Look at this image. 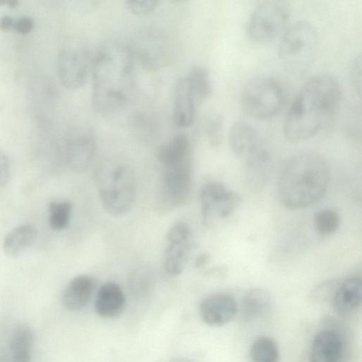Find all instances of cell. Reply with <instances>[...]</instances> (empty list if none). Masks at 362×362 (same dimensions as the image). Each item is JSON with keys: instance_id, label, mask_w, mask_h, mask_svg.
Instances as JSON below:
<instances>
[{"instance_id": "32", "label": "cell", "mask_w": 362, "mask_h": 362, "mask_svg": "<svg viewBox=\"0 0 362 362\" xmlns=\"http://www.w3.org/2000/svg\"><path fill=\"white\" fill-rule=\"evenodd\" d=\"M349 78L352 86L361 95V57L356 56L350 62L349 68Z\"/></svg>"}, {"instance_id": "6", "label": "cell", "mask_w": 362, "mask_h": 362, "mask_svg": "<svg viewBox=\"0 0 362 362\" xmlns=\"http://www.w3.org/2000/svg\"><path fill=\"white\" fill-rule=\"evenodd\" d=\"M317 47V35L315 28L307 21H298L281 35L279 57L288 71L300 74L310 67Z\"/></svg>"}, {"instance_id": "1", "label": "cell", "mask_w": 362, "mask_h": 362, "mask_svg": "<svg viewBox=\"0 0 362 362\" xmlns=\"http://www.w3.org/2000/svg\"><path fill=\"white\" fill-rule=\"evenodd\" d=\"M134 53L120 43H109L93 54L90 76L91 101L103 116L121 112L129 104L136 87Z\"/></svg>"}, {"instance_id": "8", "label": "cell", "mask_w": 362, "mask_h": 362, "mask_svg": "<svg viewBox=\"0 0 362 362\" xmlns=\"http://www.w3.org/2000/svg\"><path fill=\"white\" fill-rule=\"evenodd\" d=\"M288 18L286 2L279 0L261 1L248 19L247 34L255 42L269 43L284 33Z\"/></svg>"}, {"instance_id": "11", "label": "cell", "mask_w": 362, "mask_h": 362, "mask_svg": "<svg viewBox=\"0 0 362 362\" xmlns=\"http://www.w3.org/2000/svg\"><path fill=\"white\" fill-rule=\"evenodd\" d=\"M202 215L206 224L231 215L241 203L234 191L218 182L206 183L200 191Z\"/></svg>"}, {"instance_id": "35", "label": "cell", "mask_w": 362, "mask_h": 362, "mask_svg": "<svg viewBox=\"0 0 362 362\" xmlns=\"http://www.w3.org/2000/svg\"><path fill=\"white\" fill-rule=\"evenodd\" d=\"M34 21L28 16L19 18L17 21H14L13 30L17 33L25 35L29 33L33 28Z\"/></svg>"}, {"instance_id": "36", "label": "cell", "mask_w": 362, "mask_h": 362, "mask_svg": "<svg viewBox=\"0 0 362 362\" xmlns=\"http://www.w3.org/2000/svg\"><path fill=\"white\" fill-rule=\"evenodd\" d=\"M14 21L9 16H3L0 18V29L4 31H8L13 29Z\"/></svg>"}, {"instance_id": "7", "label": "cell", "mask_w": 362, "mask_h": 362, "mask_svg": "<svg viewBox=\"0 0 362 362\" xmlns=\"http://www.w3.org/2000/svg\"><path fill=\"white\" fill-rule=\"evenodd\" d=\"M284 92L281 84L269 76L249 81L241 93V105L247 115L264 119L272 117L281 110Z\"/></svg>"}, {"instance_id": "9", "label": "cell", "mask_w": 362, "mask_h": 362, "mask_svg": "<svg viewBox=\"0 0 362 362\" xmlns=\"http://www.w3.org/2000/svg\"><path fill=\"white\" fill-rule=\"evenodd\" d=\"M163 167L159 203L162 209L170 210L182 206L188 197L192 183L191 157Z\"/></svg>"}, {"instance_id": "22", "label": "cell", "mask_w": 362, "mask_h": 362, "mask_svg": "<svg viewBox=\"0 0 362 362\" xmlns=\"http://www.w3.org/2000/svg\"><path fill=\"white\" fill-rule=\"evenodd\" d=\"M272 304L271 293L263 288L248 291L243 299V313L247 318H255L267 313Z\"/></svg>"}, {"instance_id": "18", "label": "cell", "mask_w": 362, "mask_h": 362, "mask_svg": "<svg viewBox=\"0 0 362 362\" xmlns=\"http://www.w3.org/2000/svg\"><path fill=\"white\" fill-rule=\"evenodd\" d=\"M124 306L125 296L118 284L109 282L99 288L95 300V310L98 315L105 318L117 317Z\"/></svg>"}, {"instance_id": "12", "label": "cell", "mask_w": 362, "mask_h": 362, "mask_svg": "<svg viewBox=\"0 0 362 362\" xmlns=\"http://www.w3.org/2000/svg\"><path fill=\"white\" fill-rule=\"evenodd\" d=\"M96 149L93 133L85 129L72 132L65 144V158L73 170L83 172L90 165Z\"/></svg>"}, {"instance_id": "27", "label": "cell", "mask_w": 362, "mask_h": 362, "mask_svg": "<svg viewBox=\"0 0 362 362\" xmlns=\"http://www.w3.org/2000/svg\"><path fill=\"white\" fill-rule=\"evenodd\" d=\"M340 218L339 214L332 209H322L314 216V226L316 231L322 235L334 233L339 228Z\"/></svg>"}, {"instance_id": "14", "label": "cell", "mask_w": 362, "mask_h": 362, "mask_svg": "<svg viewBox=\"0 0 362 362\" xmlns=\"http://www.w3.org/2000/svg\"><path fill=\"white\" fill-rule=\"evenodd\" d=\"M344 356V341L338 332L325 329L315 334L309 362H343Z\"/></svg>"}, {"instance_id": "13", "label": "cell", "mask_w": 362, "mask_h": 362, "mask_svg": "<svg viewBox=\"0 0 362 362\" xmlns=\"http://www.w3.org/2000/svg\"><path fill=\"white\" fill-rule=\"evenodd\" d=\"M237 313L235 298L225 293L209 295L202 300L199 314L202 320L211 326H223L228 323Z\"/></svg>"}, {"instance_id": "5", "label": "cell", "mask_w": 362, "mask_h": 362, "mask_svg": "<svg viewBox=\"0 0 362 362\" xmlns=\"http://www.w3.org/2000/svg\"><path fill=\"white\" fill-rule=\"evenodd\" d=\"M100 202L110 215L121 216L132 208L136 199V179L132 168L119 160L105 161L96 172Z\"/></svg>"}, {"instance_id": "33", "label": "cell", "mask_w": 362, "mask_h": 362, "mask_svg": "<svg viewBox=\"0 0 362 362\" xmlns=\"http://www.w3.org/2000/svg\"><path fill=\"white\" fill-rule=\"evenodd\" d=\"M339 283L336 280H329L320 284L313 291L314 298L319 300H332Z\"/></svg>"}, {"instance_id": "19", "label": "cell", "mask_w": 362, "mask_h": 362, "mask_svg": "<svg viewBox=\"0 0 362 362\" xmlns=\"http://www.w3.org/2000/svg\"><path fill=\"white\" fill-rule=\"evenodd\" d=\"M36 229L30 224L18 226L11 230L3 242V250L9 257H17L27 250L35 242Z\"/></svg>"}, {"instance_id": "2", "label": "cell", "mask_w": 362, "mask_h": 362, "mask_svg": "<svg viewBox=\"0 0 362 362\" xmlns=\"http://www.w3.org/2000/svg\"><path fill=\"white\" fill-rule=\"evenodd\" d=\"M341 86L326 74L309 78L298 91L286 114L284 132L293 142L316 135L336 114L341 100Z\"/></svg>"}, {"instance_id": "24", "label": "cell", "mask_w": 362, "mask_h": 362, "mask_svg": "<svg viewBox=\"0 0 362 362\" xmlns=\"http://www.w3.org/2000/svg\"><path fill=\"white\" fill-rule=\"evenodd\" d=\"M250 357L252 362H279L278 345L270 337L261 336L252 344Z\"/></svg>"}, {"instance_id": "20", "label": "cell", "mask_w": 362, "mask_h": 362, "mask_svg": "<svg viewBox=\"0 0 362 362\" xmlns=\"http://www.w3.org/2000/svg\"><path fill=\"white\" fill-rule=\"evenodd\" d=\"M34 334L31 327L26 324L17 326L10 340L11 362H31Z\"/></svg>"}, {"instance_id": "25", "label": "cell", "mask_w": 362, "mask_h": 362, "mask_svg": "<svg viewBox=\"0 0 362 362\" xmlns=\"http://www.w3.org/2000/svg\"><path fill=\"white\" fill-rule=\"evenodd\" d=\"M188 249V242L168 245L165 252L164 265L169 274L177 276L182 272Z\"/></svg>"}, {"instance_id": "28", "label": "cell", "mask_w": 362, "mask_h": 362, "mask_svg": "<svg viewBox=\"0 0 362 362\" xmlns=\"http://www.w3.org/2000/svg\"><path fill=\"white\" fill-rule=\"evenodd\" d=\"M130 119V127L132 133L142 139H150L156 133V124L152 119L144 112H136Z\"/></svg>"}, {"instance_id": "16", "label": "cell", "mask_w": 362, "mask_h": 362, "mask_svg": "<svg viewBox=\"0 0 362 362\" xmlns=\"http://www.w3.org/2000/svg\"><path fill=\"white\" fill-rule=\"evenodd\" d=\"M361 299V279L350 276L339 283L331 300L333 309L337 314L347 316L359 308Z\"/></svg>"}, {"instance_id": "37", "label": "cell", "mask_w": 362, "mask_h": 362, "mask_svg": "<svg viewBox=\"0 0 362 362\" xmlns=\"http://www.w3.org/2000/svg\"><path fill=\"white\" fill-rule=\"evenodd\" d=\"M209 259V256L206 253H203L197 257L195 264L197 267H200L206 264Z\"/></svg>"}, {"instance_id": "21", "label": "cell", "mask_w": 362, "mask_h": 362, "mask_svg": "<svg viewBox=\"0 0 362 362\" xmlns=\"http://www.w3.org/2000/svg\"><path fill=\"white\" fill-rule=\"evenodd\" d=\"M191 157V145L189 137L178 134L161 145L157 152V158L163 165H168Z\"/></svg>"}, {"instance_id": "31", "label": "cell", "mask_w": 362, "mask_h": 362, "mask_svg": "<svg viewBox=\"0 0 362 362\" xmlns=\"http://www.w3.org/2000/svg\"><path fill=\"white\" fill-rule=\"evenodd\" d=\"M191 234L189 226L184 222L175 223L167 234L169 244L183 243L188 242Z\"/></svg>"}, {"instance_id": "26", "label": "cell", "mask_w": 362, "mask_h": 362, "mask_svg": "<svg viewBox=\"0 0 362 362\" xmlns=\"http://www.w3.org/2000/svg\"><path fill=\"white\" fill-rule=\"evenodd\" d=\"M72 204L68 201L52 202L48 206L49 223L54 230L65 229L69 224Z\"/></svg>"}, {"instance_id": "15", "label": "cell", "mask_w": 362, "mask_h": 362, "mask_svg": "<svg viewBox=\"0 0 362 362\" xmlns=\"http://www.w3.org/2000/svg\"><path fill=\"white\" fill-rule=\"evenodd\" d=\"M199 106L185 76L179 78L175 86L173 98V119L177 127L191 126Z\"/></svg>"}, {"instance_id": "38", "label": "cell", "mask_w": 362, "mask_h": 362, "mask_svg": "<svg viewBox=\"0 0 362 362\" xmlns=\"http://www.w3.org/2000/svg\"><path fill=\"white\" fill-rule=\"evenodd\" d=\"M0 362H4L1 359H0Z\"/></svg>"}, {"instance_id": "10", "label": "cell", "mask_w": 362, "mask_h": 362, "mask_svg": "<svg viewBox=\"0 0 362 362\" xmlns=\"http://www.w3.org/2000/svg\"><path fill=\"white\" fill-rule=\"evenodd\" d=\"M93 54L78 45L64 47L57 59V71L61 83L68 89L83 86L91 72Z\"/></svg>"}, {"instance_id": "23", "label": "cell", "mask_w": 362, "mask_h": 362, "mask_svg": "<svg viewBox=\"0 0 362 362\" xmlns=\"http://www.w3.org/2000/svg\"><path fill=\"white\" fill-rule=\"evenodd\" d=\"M189 86L199 105L208 99L212 93V82L208 70L196 66L185 75Z\"/></svg>"}, {"instance_id": "29", "label": "cell", "mask_w": 362, "mask_h": 362, "mask_svg": "<svg viewBox=\"0 0 362 362\" xmlns=\"http://www.w3.org/2000/svg\"><path fill=\"white\" fill-rule=\"evenodd\" d=\"M205 132L213 146L218 145L221 139L223 132V119L219 115L209 116L205 124Z\"/></svg>"}, {"instance_id": "30", "label": "cell", "mask_w": 362, "mask_h": 362, "mask_svg": "<svg viewBox=\"0 0 362 362\" xmlns=\"http://www.w3.org/2000/svg\"><path fill=\"white\" fill-rule=\"evenodd\" d=\"M158 3L155 0H129L125 2V4L132 14L144 16L153 12L158 7Z\"/></svg>"}, {"instance_id": "3", "label": "cell", "mask_w": 362, "mask_h": 362, "mask_svg": "<svg viewBox=\"0 0 362 362\" xmlns=\"http://www.w3.org/2000/svg\"><path fill=\"white\" fill-rule=\"evenodd\" d=\"M329 180L327 160L320 154L304 151L286 163L278 182L281 202L290 209L309 206L325 194Z\"/></svg>"}, {"instance_id": "17", "label": "cell", "mask_w": 362, "mask_h": 362, "mask_svg": "<svg viewBox=\"0 0 362 362\" xmlns=\"http://www.w3.org/2000/svg\"><path fill=\"white\" fill-rule=\"evenodd\" d=\"M95 287V280L87 275H79L72 279L64 288L61 301L68 310L76 311L84 308L88 303Z\"/></svg>"}, {"instance_id": "4", "label": "cell", "mask_w": 362, "mask_h": 362, "mask_svg": "<svg viewBox=\"0 0 362 362\" xmlns=\"http://www.w3.org/2000/svg\"><path fill=\"white\" fill-rule=\"evenodd\" d=\"M229 145L245 165L247 183L252 189L262 187L270 177L272 158L259 132L245 121H237L230 127Z\"/></svg>"}, {"instance_id": "34", "label": "cell", "mask_w": 362, "mask_h": 362, "mask_svg": "<svg viewBox=\"0 0 362 362\" xmlns=\"http://www.w3.org/2000/svg\"><path fill=\"white\" fill-rule=\"evenodd\" d=\"M11 178V165L6 153L0 148V188L5 187Z\"/></svg>"}]
</instances>
